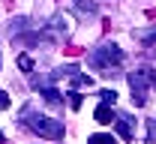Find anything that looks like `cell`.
<instances>
[{
	"label": "cell",
	"mask_w": 156,
	"mask_h": 144,
	"mask_svg": "<svg viewBox=\"0 0 156 144\" xmlns=\"http://www.w3.org/2000/svg\"><path fill=\"white\" fill-rule=\"evenodd\" d=\"M24 120H27V126H30L36 135H42V138H63V123L54 120V117H45V114H27Z\"/></svg>",
	"instance_id": "cell-2"
},
{
	"label": "cell",
	"mask_w": 156,
	"mask_h": 144,
	"mask_svg": "<svg viewBox=\"0 0 156 144\" xmlns=\"http://www.w3.org/2000/svg\"><path fill=\"white\" fill-rule=\"evenodd\" d=\"M6 108H9V93L0 90V111H6Z\"/></svg>",
	"instance_id": "cell-16"
},
{
	"label": "cell",
	"mask_w": 156,
	"mask_h": 144,
	"mask_svg": "<svg viewBox=\"0 0 156 144\" xmlns=\"http://www.w3.org/2000/svg\"><path fill=\"white\" fill-rule=\"evenodd\" d=\"M75 3H78V9H81V12H90V15L96 12V6H93L90 0H75Z\"/></svg>",
	"instance_id": "cell-11"
},
{
	"label": "cell",
	"mask_w": 156,
	"mask_h": 144,
	"mask_svg": "<svg viewBox=\"0 0 156 144\" xmlns=\"http://www.w3.org/2000/svg\"><path fill=\"white\" fill-rule=\"evenodd\" d=\"M24 24H27V18H24V15H18V18H12V21H9V33H12V36H21Z\"/></svg>",
	"instance_id": "cell-8"
},
{
	"label": "cell",
	"mask_w": 156,
	"mask_h": 144,
	"mask_svg": "<svg viewBox=\"0 0 156 144\" xmlns=\"http://www.w3.org/2000/svg\"><path fill=\"white\" fill-rule=\"evenodd\" d=\"M126 81H129V90H132V102L141 108V105L147 102V87H150L147 69H135V72H129V75H126Z\"/></svg>",
	"instance_id": "cell-3"
},
{
	"label": "cell",
	"mask_w": 156,
	"mask_h": 144,
	"mask_svg": "<svg viewBox=\"0 0 156 144\" xmlns=\"http://www.w3.org/2000/svg\"><path fill=\"white\" fill-rule=\"evenodd\" d=\"M141 42H144V45H156V30H153V33H147Z\"/></svg>",
	"instance_id": "cell-17"
},
{
	"label": "cell",
	"mask_w": 156,
	"mask_h": 144,
	"mask_svg": "<svg viewBox=\"0 0 156 144\" xmlns=\"http://www.w3.org/2000/svg\"><path fill=\"white\" fill-rule=\"evenodd\" d=\"M84 84H87V87H90V78H87V75H81V72H78L75 78H72V87H84Z\"/></svg>",
	"instance_id": "cell-14"
},
{
	"label": "cell",
	"mask_w": 156,
	"mask_h": 144,
	"mask_svg": "<svg viewBox=\"0 0 156 144\" xmlns=\"http://www.w3.org/2000/svg\"><path fill=\"white\" fill-rule=\"evenodd\" d=\"M147 78H150V84L156 87V69H147Z\"/></svg>",
	"instance_id": "cell-18"
},
{
	"label": "cell",
	"mask_w": 156,
	"mask_h": 144,
	"mask_svg": "<svg viewBox=\"0 0 156 144\" xmlns=\"http://www.w3.org/2000/svg\"><path fill=\"white\" fill-rule=\"evenodd\" d=\"M147 141L156 144V120H147Z\"/></svg>",
	"instance_id": "cell-12"
},
{
	"label": "cell",
	"mask_w": 156,
	"mask_h": 144,
	"mask_svg": "<svg viewBox=\"0 0 156 144\" xmlns=\"http://www.w3.org/2000/svg\"><path fill=\"white\" fill-rule=\"evenodd\" d=\"M66 99H69V105H72V108H81V93H78V90H72Z\"/></svg>",
	"instance_id": "cell-15"
},
{
	"label": "cell",
	"mask_w": 156,
	"mask_h": 144,
	"mask_svg": "<svg viewBox=\"0 0 156 144\" xmlns=\"http://www.w3.org/2000/svg\"><path fill=\"white\" fill-rule=\"evenodd\" d=\"M87 144H117V138L111 135V132H96V135L87 138Z\"/></svg>",
	"instance_id": "cell-7"
},
{
	"label": "cell",
	"mask_w": 156,
	"mask_h": 144,
	"mask_svg": "<svg viewBox=\"0 0 156 144\" xmlns=\"http://www.w3.org/2000/svg\"><path fill=\"white\" fill-rule=\"evenodd\" d=\"M39 93H42V99H45L48 105H60V102H63L60 90H54V87H45V90H39Z\"/></svg>",
	"instance_id": "cell-6"
},
{
	"label": "cell",
	"mask_w": 156,
	"mask_h": 144,
	"mask_svg": "<svg viewBox=\"0 0 156 144\" xmlns=\"http://www.w3.org/2000/svg\"><path fill=\"white\" fill-rule=\"evenodd\" d=\"M48 27L57 30V33H66V18H63V15H54V18L48 21Z\"/></svg>",
	"instance_id": "cell-9"
},
{
	"label": "cell",
	"mask_w": 156,
	"mask_h": 144,
	"mask_svg": "<svg viewBox=\"0 0 156 144\" xmlns=\"http://www.w3.org/2000/svg\"><path fill=\"white\" fill-rule=\"evenodd\" d=\"M0 144H3V132H0Z\"/></svg>",
	"instance_id": "cell-19"
},
{
	"label": "cell",
	"mask_w": 156,
	"mask_h": 144,
	"mask_svg": "<svg viewBox=\"0 0 156 144\" xmlns=\"http://www.w3.org/2000/svg\"><path fill=\"white\" fill-rule=\"evenodd\" d=\"M99 96H102V105H114V99H117V93H114V90H102Z\"/></svg>",
	"instance_id": "cell-10"
},
{
	"label": "cell",
	"mask_w": 156,
	"mask_h": 144,
	"mask_svg": "<svg viewBox=\"0 0 156 144\" xmlns=\"http://www.w3.org/2000/svg\"><path fill=\"white\" fill-rule=\"evenodd\" d=\"M117 132H120V138H126V141H129V138H132V120L120 114V117H117Z\"/></svg>",
	"instance_id": "cell-4"
},
{
	"label": "cell",
	"mask_w": 156,
	"mask_h": 144,
	"mask_svg": "<svg viewBox=\"0 0 156 144\" xmlns=\"http://www.w3.org/2000/svg\"><path fill=\"white\" fill-rule=\"evenodd\" d=\"M18 66L24 69V72H30V69H33V60H30L27 54H21V57H18Z\"/></svg>",
	"instance_id": "cell-13"
},
{
	"label": "cell",
	"mask_w": 156,
	"mask_h": 144,
	"mask_svg": "<svg viewBox=\"0 0 156 144\" xmlns=\"http://www.w3.org/2000/svg\"><path fill=\"white\" fill-rule=\"evenodd\" d=\"M87 60H90V66H96V69H111L117 63H123V51L117 48L114 42H105V45H99V48L90 51Z\"/></svg>",
	"instance_id": "cell-1"
},
{
	"label": "cell",
	"mask_w": 156,
	"mask_h": 144,
	"mask_svg": "<svg viewBox=\"0 0 156 144\" xmlns=\"http://www.w3.org/2000/svg\"><path fill=\"white\" fill-rule=\"evenodd\" d=\"M93 117H96L99 123H111L114 120V111H111V105H99L96 111H93Z\"/></svg>",
	"instance_id": "cell-5"
}]
</instances>
